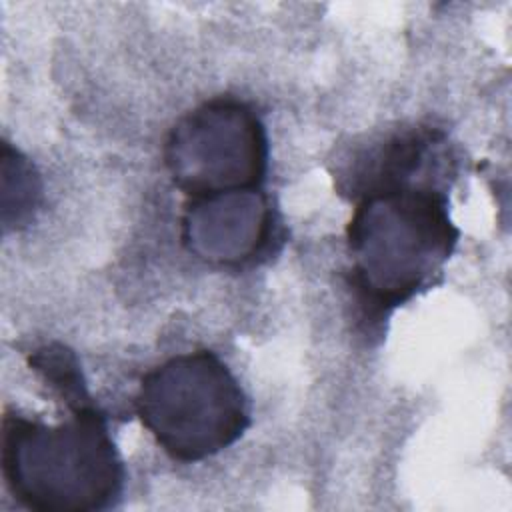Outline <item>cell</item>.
Returning <instances> with one entry per match:
<instances>
[{
	"instance_id": "obj_7",
	"label": "cell",
	"mask_w": 512,
	"mask_h": 512,
	"mask_svg": "<svg viewBox=\"0 0 512 512\" xmlns=\"http://www.w3.org/2000/svg\"><path fill=\"white\" fill-rule=\"evenodd\" d=\"M28 364L68 408L92 400L80 370V362L76 354L64 344L54 342L38 348L28 358Z\"/></svg>"
},
{
	"instance_id": "obj_4",
	"label": "cell",
	"mask_w": 512,
	"mask_h": 512,
	"mask_svg": "<svg viewBox=\"0 0 512 512\" xmlns=\"http://www.w3.org/2000/svg\"><path fill=\"white\" fill-rule=\"evenodd\" d=\"M268 154L264 122L234 96L210 98L180 116L162 148L172 184L188 198L262 188Z\"/></svg>"
},
{
	"instance_id": "obj_1",
	"label": "cell",
	"mask_w": 512,
	"mask_h": 512,
	"mask_svg": "<svg viewBox=\"0 0 512 512\" xmlns=\"http://www.w3.org/2000/svg\"><path fill=\"white\" fill-rule=\"evenodd\" d=\"M346 226L350 284L382 316L426 290L452 256L460 230L438 176L364 186Z\"/></svg>"
},
{
	"instance_id": "obj_2",
	"label": "cell",
	"mask_w": 512,
	"mask_h": 512,
	"mask_svg": "<svg viewBox=\"0 0 512 512\" xmlns=\"http://www.w3.org/2000/svg\"><path fill=\"white\" fill-rule=\"evenodd\" d=\"M68 410L58 424L4 410L2 478L28 510L96 512L122 494L126 472L106 414L94 400Z\"/></svg>"
},
{
	"instance_id": "obj_5",
	"label": "cell",
	"mask_w": 512,
	"mask_h": 512,
	"mask_svg": "<svg viewBox=\"0 0 512 512\" xmlns=\"http://www.w3.org/2000/svg\"><path fill=\"white\" fill-rule=\"evenodd\" d=\"M274 236V208L262 188L188 198L180 220L184 248L212 266L238 268L262 256Z\"/></svg>"
},
{
	"instance_id": "obj_6",
	"label": "cell",
	"mask_w": 512,
	"mask_h": 512,
	"mask_svg": "<svg viewBox=\"0 0 512 512\" xmlns=\"http://www.w3.org/2000/svg\"><path fill=\"white\" fill-rule=\"evenodd\" d=\"M42 200V182L34 164L8 142L2 144V222L4 230L24 226Z\"/></svg>"
},
{
	"instance_id": "obj_3",
	"label": "cell",
	"mask_w": 512,
	"mask_h": 512,
	"mask_svg": "<svg viewBox=\"0 0 512 512\" xmlns=\"http://www.w3.org/2000/svg\"><path fill=\"white\" fill-rule=\"evenodd\" d=\"M134 410L162 452L186 464L222 452L250 426L248 398L212 350L176 354L146 372Z\"/></svg>"
}]
</instances>
